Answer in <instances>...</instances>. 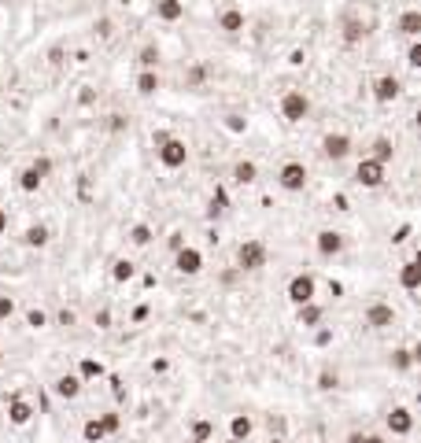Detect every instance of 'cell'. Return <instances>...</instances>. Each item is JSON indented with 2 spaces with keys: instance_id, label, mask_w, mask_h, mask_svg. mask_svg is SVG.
Wrapping results in <instances>:
<instances>
[{
  "instance_id": "6da1fadb",
  "label": "cell",
  "mask_w": 421,
  "mask_h": 443,
  "mask_svg": "<svg viewBox=\"0 0 421 443\" xmlns=\"http://www.w3.org/2000/svg\"><path fill=\"white\" fill-rule=\"evenodd\" d=\"M266 262H270V248H266L262 240L252 237V240H240L237 244V270L240 274H259Z\"/></svg>"
},
{
  "instance_id": "7a4b0ae2",
  "label": "cell",
  "mask_w": 421,
  "mask_h": 443,
  "mask_svg": "<svg viewBox=\"0 0 421 443\" xmlns=\"http://www.w3.org/2000/svg\"><path fill=\"white\" fill-rule=\"evenodd\" d=\"M155 159H159L163 170H182L189 163V144L182 137H170V133H167V137L155 144Z\"/></svg>"
},
{
  "instance_id": "3957f363",
  "label": "cell",
  "mask_w": 421,
  "mask_h": 443,
  "mask_svg": "<svg viewBox=\"0 0 421 443\" xmlns=\"http://www.w3.org/2000/svg\"><path fill=\"white\" fill-rule=\"evenodd\" d=\"M277 111H281V119L284 122H303L307 115H310V96L303 93V89H288V93L281 96V104H277Z\"/></svg>"
},
{
  "instance_id": "277c9868",
  "label": "cell",
  "mask_w": 421,
  "mask_h": 443,
  "mask_svg": "<svg viewBox=\"0 0 421 443\" xmlns=\"http://www.w3.org/2000/svg\"><path fill=\"white\" fill-rule=\"evenodd\" d=\"M284 296H288V303H292V307L314 303V296H318V281H314V274H296L292 281H288Z\"/></svg>"
},
{
  "instance_id": "5b68a950",
  "label": "cell",
  "mask_w": 421,
  "mask_h": 443,
  "mask_svg": "<svg viewBox=\"0 0 421 443\" xmlns=\"http://www.w3.org/2000/svg\"><path fill=\"white\" fill-rule=\"evenodd\" d=\"M204 252L199 248H192V244H185V248H177L174 252V270L182 274V277H199L204 274Z\"/></svg>"
},
{
  "instance_id": "8992f818",
  "label": "cell",
  "mask_w": 421,
  "mask_h": 443,
  "mask_svg": "<svg viewBox=\"0 0 421 443\" xmlns=\"http://www.w3.org/2000/svg\"><path fill=\"white\" fill-rule=\"evenodd\" d=\"M385 163H377V159H359V166H355V185H362V189H381L385 185Z\"/></svg>"
},
{
  "instance_id": "52a82bcc",
  "label": "cell",
  "mask_w": 421,
  "mask_h": 443,
  "mask_svg": "<svg viewBox=\"0 0 421 443\" xmlns=\"http://www.w3.org/2000/svg\"><path fill=\"white\" fill-rule=\"evenodd\" d=\"M307 166L303 163H296V159H288L281 170H277V185L284 189V192H303L307 189Z\"/></svg>"
},
{
  "instance_id": "ba28073f",
  "label": "cell",
  "mask_w": 421,
  "mask_h": 443,
  "mask_svg": "<svg viewBox=\"0 0 421 443\" xmlns=\"http://www.w3.org/2000/svg\"><path fill=\"white\" fill-rule=\"evenodd\" d=\"M370 93H373L377 104H395L399 96H403V81H399L395 74H381V78H373Z\"/></svg>"
},
{
  "instance_id": "9c48e42d",
  "label": "cell",
  "mask_w": 421,
  "mask_h": 443,
  "mask_svg": "<svg viewBox=\"0 0 421 443\" xmlns=\"http://www.w3.org/2000/svg\"><path fill=\"white\" fill-rule=\"evenodd\" d=\"M314 248H318L322 259H337V255H344V248H347V237H344L340 229H322V233L314 237Z\"/></svg>"
},
{
  "instance_id": "30bf717a",
  "label": "cell",
  "mask_w": 421,
  "mask_h": 443,
  "mask_svg": "<svg viewBox=\"0 0 421 443\" xmlns=\"http://www.w3.org/2000/svg\"><path fill=\"white\" fill-rule=\"evenodd\" d=\"M351 137H347V133H325V137H322V155H325V159H332V163H340V159H347V155H351Z\"/></svg>"
},
{
  "instance_id": "8fae6325",
  "label": "cell",
  "mask_w": 421,
  "mask_h": 443,
  "mask_svg": "<svg viewBox=\"0 0 421 443\" xmlns=\"http://www.w3.org/2000/svg\"><path fill=\"white\" fill-rule=\"evenodd\" d=\"M385 429H388L392 436H410V432H414V410H410V407H392V410L385 414Z\"/></svg>"
},
{
  "instance_id": "7c38bea8",
  "label": "cell",
  "mask_w": 421,
  "mask_h": 443,
  "mask_svg": "<svg viewBox=\"0 0 421 443\" xmlns=\"http://www.w3.org/2000/svg\"><path fill=\"white\" fill-rule=\"evenodd\" d=\"M362 325H370V329H388V325H395L392 303H370V307L362 310Z\"/></svg>"
},
{
  "instance_id": "4fadbf2b",
  "label": "cell",
  "mask_w": 421,
  "mask_h": 443,
  "mask_svg": "<svg viewBox=\"0 0 421 443\" xmlns=\"http://www.w3.org/2000/svg\"><path fill=\"white\" fill-rule=\"evenodd\" d=\"M81 381H78V373H59L56 381H52V392H56V399H63V403H74V399L81 395Z\"/></svg>"
},
{
  "instance_id": "5bb4252c",
  "label": "cell",
  "mask_w": 421,
  "mask_h": 443,
  "mask_svg": "<svg viewBox=\"0 0 421 443\" xmlns=\"http://www.w3.org/2000/svg\"><path fill=\"white\" fill-rule=\"evenodd\" d=\"M8 421H11L15 429L30 425V421H34V403H30V399H22V395L8 399Z\"/></svg>"
},
{
  "instance_id": "9a60e30c",
  "label": "cell",
  "mask_w": 421,
  "mask_h": 443,
  "mask_svg": "<svg viewBox=\"0 0 421 443\" xmlns=\"http://www.w3.org/2000/svg\"><path fill=\"white\" fill-rule=\"evenodd\" d=\"M244 26H248V15H244L240 8H222V11H218V30H222V34L233 37V34H240Z\"/></svg>"
},
{
  "instance_id": "2e32d148",
  "label": "cell",
  "mask_w": 421,
  "mask_h": 443,
  "mask_svg": "<svg viewBox=\"0 0 421 443\" xmlns=\"http://www.w3.org/2000/svg\"><path fill=\"white\" fill-rule=\"evenodd\" d=\"M252 432H255V417H252V414H233V417H229V439L248 443Z\"/></svg>"
},
{
  "instance_id": "e0dca14e",
  "label": "cell",
  "mask_w": 421,
  "mask_h": 443,
  "mask_svg": "<svg viewBox=\"0 0 421 443\" xmlns=\"http://www.w3.org/2000/svg\"><path fill=\"white\" fill-rule=\"evenodd\" d=\"M322 318H325V310H322V303H318V299H314V303L296 307V325H303V329H318V325H322Z\"/></svg>"
},
{
  "instance_id": "ac0fdd59",
  "label": "cell",
  "mask_w": 421,
  "mask_h": 443,
  "mask_svg": "<svg viewBox=\"0 0 421 443\" xmlns=\"http://www.w3.org/2000/svg\"><path fill=\"white\" fill-rule=\"evenodd\" d=\"M155 19L159 22H182L185 19V0H155Z\"/></svg>"
},
{
  "instance_id": "d6986e66",
  "label": "cell",
  "mask_w": 421,
  "mask_h": 443,
  "mask_svg": "<svg viewBox=\"0 0 421 443\" xmlns=\"http://www.w3.org/2000/svg\"><path fill=\"white\" fill-rule=\"evenodd\" d=\"M395 30L403 34V37H410V41H417V34H421V11L417 8H407L403 15H399Z\"/></svg>"
},
{
  "instance_id": "ffe728a7",
  "label": "cell",
  "mask_w": 421,
  "mask_h": 443,
  "mask_svg": "<svg viewBox=\"0 0 421 443\" xmlns=\"http://www.w3.org/2000/svg\"><path fill=\"white\" fill-rule=\"evenodd\" d=\"M399 284H403L407 292H417V288H421V266H417V259H407L403 266H399Z\"/></svg>"
},
{
  "instance_id": "44dd1931",
  "label": "cell",
  "mask_w": 421,
  "mask_h": 443,
  "mask_svg": "<svg viewBox=\"0 0 421 443\" xmlns=\"http://www.w3.org/2000/svg\"><path fill=\"white\" fill-rule=\"evenodd\" d=\"M233 181H237V185H255V181H259V163H255V159L233 163Z\"/></svg>"
},
{
  "instance_id": "7402d4cb",
  "label": "cell",
  "mask_w": 421,
  "mask_h": 443,
  "mask_svg": "<svg viewBox=\"0 0 421 443\" xmlns=\"http://www.w3.org/2000/svg\"><path fill=\"white\" fill-rule=\"evenodd\" d=\"M49 240H52V229L44 226V222H37V226H30L22 233V244H26V248H49Z\"/></svg>"
},
{
  "instance_id": "603a6c76",
  "label": "cell",
  "mask_w": 421,
  "mask_h": 443,
  "mask_svg": "<svg viewBox=\"0 0 421 443\" xmlns=\"http://www.w3.org/2000/svg\"><path fill=\"white\" fill-rule=\"evenodd\" d=\"M133 277H137V262L133 259H115L111 262V281L115 284H129Z\"/></svg>"
},
{
  "instance_id": "cb8c5ba5",
  "label": "cell",
  "mask_w": 421,
  "mask_h": 443,
  "mask_svg": "<svg viewBox=\"0 0 421 443\" xmlns=\"http://www.w3.org/2000/svg\"><path fill=\"white\" fill-rule=\"evenodd\" d=\"M344 44H362L366 37H370V30H366V22L362 19H344Z\"/></svg>"
},
{
  "instance_id": "d4e9b609",
  "label": "cell",
  "mask_w": 421,
  "mask_h": 443,
  "mask_svg": "<svg viewBox=\"0 0 421 443\" xmlns=\"http://www.w3.org/2000/svg\"><path fill=\"white\" fill-rule=\"evenodd\" d=\"M370 159H377V163H392L395 159V144L388 141V137H373V144H370Z\"/></svg>"
},
{
  "instance_id": "484cf974",
  "label": "cell",
  "mask_w": 421,
  "mask_h": 443,
  "mask_svg": "<svg viewBox=\"0 0 421 443\" xmlns=\"http://www.w3.org/2000/svg\"><path fill=\"white\" fill-rule=\"evenodd\" d=\"M133 85H137V96H155L163 89V81H159V74H155V71H141Z\"/></svg>"
},
{
  "instance_id": "4316f807",
  "label": "cell",
  "mask_w": 421,
  "mask_h": 443,
  "mask_svg": "<svg viewBox=\"0 0 421 443\" xmlns=\"http://www.w3.org/2000/svg\"><path fill=\"white\" fill-rule=\"evenodd\" d=\"M152 240H155V229L148 226V222H133L129 226V244L133 248H148Z\"/></svg>"
},
{
  "instance_id": "83f0119b",
  "label": "cell",
  "mask_w": 421,
  "mask_h": 443,
  "mask_svg": "<svg viewBox=\"0 0 421 443\" xmlns=\"http://www.w3.org/2000/svg\"><path fill=\"white\" fill-rule=\"evenodd\" d=\"M226 211H229V192H226V189H214V192H211V204H207V218L218 222Z\"/></svg>"
},
{
  "instance_id": "f1b7e54d",
  "label": "cell",
  "mask_w": 421,
  "mask_h": 443,
  "mask_svg": "<svg viewBox=\"0 0 421 443\" xmlns=\"http://www.w3.org/2000/svg\"><path fill=\"white\" fill-rule=\"evenodd\" d=\"M414 359H417V354H414L410 347H395V351L388 354V366H392L395 373H407V369L414 366Z\"/></svg>"
},
{
  "instance_id": "f546056e",
  "label": "cell",
  "mask_w": 421,
  "mask_h": 443,
  "mask_svg": "<svg viewBox=\"0 0 421 443\" xmlns=\"http://www.w3.org/2000/svg\"><path fill=\"white\" fill-rule=\"evenodd\" d=\"M107 369H104V362H96V359H81L78 362V381L85 384V381H100Z\"/></svg>"
},
{
  "instance_id": "4dcf8cb0",
  "label": "cell",
  "mask_w": 421,
  "mask_h": 443,
  "mask_svg": "<svg viewBox=\"0 0 421 443\" xmlns=\"http://www.w3.org/2000/svg\"><path fill=\"white\" fill-rule=\"evenodd\" d=\"M189 432H192L189 439H204V443H207V439L214 436V421H211V417H192Z\"/></svg>"
},
{
  "instance_id": "1f68e13d",
  "label": "cell",
  "mask_w": 421,
  "mask_h": 443,
  "mask_svg": "<svg viewBox=\"0 0 421 443\" xmlns=\"http://www.w3.org/2000/svg\"><path fill=\"white\" fill-rule=\"evenodd\" d=\"M81 439L85 443H100V439H107V432H104V425H100V417H89L85 425H81Z\"/></svg>"
},
{
  "instance_id": "d6a6232c",
  "label": "cell",
  "mask_w": 421,
  "mask_h": 443,
  "mask_svg": "<svg viewBox=\"0 0 421 443\" xmlns=\"http://www.w3.org/2000/svg\"><path fill=\"white\" fill-rule=\"evenodd\" d=\"M137 63H141V71H155V63H159V49H155V44H141Z\"/></svg>"
},
{
  "instance_id": "836d02e7",
  "label": "cell",
  "mask_w": 421,
  "mask_h": 443,
  "mask_svg": "<svg viewBox=\"0 0 421 443\" xmlns=\"http://www.w3.org/2000/svg\"><path fill=\"white\" fill-rule=\"evenodd\" d=\"M30 170L41 177V181H49L52 177V170H56V163H52V155H37V159L30 163Z\"/></svg>"
},
{
  "instance_id": "e575fe53",
  "label": "cell",
  "mask_w": 421,
  "mask_h": 443,
  "mask_svg": "<svg viewBox=\"0 0 421 443\" xmlns=\"http://www.w3.org/2000/svg\"><path fill=\"white\" fill-rule=\"evenodd\" d=\"M41 185H44V181H41V177H37L30 166H22V170H19V189H22V192H37Z\"/></svg>"
},
{
  "instance_id": "d590c367",
  "label": "cell",
  "mask_w": 421,
  "mask_h": 443,
  "mask_svg": "<svg viewBox=\"0 0 421 443\" xmlns=\"http://www.w3.org/2000/svg\"><path fill=\"white\" fill-rule=\"evenodd\" d=\"M100 425H104V432H107V436H115V432L122 429V414H119V410H107V414H100Z\"/></svg>"
},
{
  "instance_id": "8d00e7d4",
  "label": "cell",
  "mask_w": 421,
  "mask_h": 443,
  "mask_svg": "<svg viewBox=\"0 0 421 443\" xmlns=\"http://www.w3.org/2000/svg\"><path fill=\"white\" fill-rule=\"evenodd\" d=\"M26 325H30V329H49V314H44L41 307H30V310H26Z\"/></svg>"
},
{
  "instance_id": "74e56055",
  "label": "cell",
  "mask_w": 421,
  "mask_h": 443,
  "mask_svg": "<svg viewBox=\"0 0 421 443\" xmlns=\"http://www.w3.org/2000/svg\"><path fill=\"white\" fill-rule=\"evenodd\" d=\"M340 384V377H337V369H322L318 373V392H332Z\"/></svg>"
},
{
  "instance_id": "f35d334b",
  "label": "cell",
  "mask_w": 421,
  "mask_h": 443,
  "mask_svg": "<svg viewBox=\"0 0 421 443\" xmlns=\"http://www.w3.org/2000/svg\"><path fill=\"white\" fill-rule=\"evenodd\" d=\"M347 443H388L385 436H377V432H351Z\"/></svg>"
},
{
  "instance_id": "ab89813d",
  "label": "cell",
  "mask_w": 421,
  "mask_h": 443,
  "mask_svg": "<svg viewBox=\"0 0 421 443\" xmlns=\"http://www.w3.org/2000/svg\"><path fill=\"white\" fill-rule=\"evenodd\" d=\"M407 66H410V71L421 66V44L417 41H410V49H407Z\"/></svg>"
},
{
  "instance_id": "60d3db41",
  "label": "cell",
  "mask_w": 421,
  "mask_h": 443,
  "mask_svg": "<svg viewBox=\"0 0 421 443\" xmlns=\"http://www.w3.org/2000/svg\"><path fill=\"white\" fill-rule=\"evenodd\" d=\"M8 318H15V299L0 296V322H8Z\"/></svg>"
},
{
  "instance_id": "b9f144b4",
  "label": "cell",
  "mask_w": 421,
  "mask_h": 443,
  "mask_svg": "<svg viewBox=\"0 0 421 443\" xmlns=\"http://www.w3.org/2000/svg\"><path fill=\"white\" fill-rule=\"evenodd\" d=\"M410 229H414L410 222H407V226H399V229H395V237H392V244H403V240L410 237Z\"/></svg>"
},
{
  "instance_id": "7bdbcfd3",
  "label": "cell",
  "mask_w": 421,
  "mask_h": 443,
  "mask_svg": "<svg viewBox=\"0 0 421 443\" xmlns=\"http://www.w3.org/2000/svg\"><path fill=\"white\" fill-rule=\"evenodd\" d=\"M167 248H170V252H177V248H185V237H182V233H170V240H167Z\"/></svg>"
},
{
  "instance_id": "ee69618b",
  "label": "cell",
  "mask_w": 421,
  "mask_h": 443,
  "mask_svg": "<svg viewBox=\"0 0 421 443\" xmlns=\"http://www.w3.org/2000/svg\"><path fill=\"white\" fill-rule=\"evenodd\" d=\"M74 322H78L74 310H59V325H74Z\"/></svg>"
},
{
  "instance_id": "f6af8a7d",
  "label": "cell",
  "mask_w": 421,
  "mask_h": 443,
  "mask_svg": "<svg viewBox=\"0 0 421 443\" xmlns=\"http://www.w3.org/2000/svg\"><path fill=\"white\" fill-rule=\"evenodd\" d=\"M144 318H148V307H144V303H141V307H137V310H133V322H144Z\"/></svg>"
},
{
  "instance_id": "bcb514c9",
  "label": "cell",
  "mask_w": 421,
  "mask_h": 443,
  "mask_svg": "<svg viewBox=\"0 0 421 443\" xmlns=\"http://www.w3.org/2000/svg\"><path fill=\"white\" fill-rule=\"evenodd\" d=\"M96 325H100V329H107V325H111V314H107V310H100V314H96Z\"/></svg>"
},
{
  "instance_id": "7dc6e473",
  "label": "cell",
  "mask_w": 421,
  "mask_h": 443,
  "mask_svg": "<svg viewBox=\"0 0 421 443\" xmlns=\"http://www.w3.org/2000/svg\"><path fill=\"white\" fill-rule=\"evenodd\" d=\"M4 233H8V211L0 207V237H4Z\"/></svg>"
},
{
  "instance_id": "c3c4849f",
  "label": "cell",
  "mask_w": 421,
  "mask_h": 443,
  "mask_svg": "<svg viewBox=\"0 0 421 443\" xmlns=\"http://www.w3.org/2000/svg\"><path fill=\"white\" fill-rule=\"evenodd\" d=\"M266 443H284V439H281V436H270V439H266Z\"/></svg>"
},
{
  "instance_id": "681fc988",
  "label": "cell",
  "mask_w": 421,
  "mask_h": 443,
  "mask_svg": "<svg viewBox=\"0 0 421 443\" xmlns=\"http://www.w3.org/2000/svg\"><path fill=\"white\" fill-rule=\"evenodd\" d=\"M185 443H204V439H185Z\"/></svg>"
},
{
  "instance_id": "f907efd6",
  "label": "cell",
  "mask_w": 421,
  "mask_h": 443,
  "mask_svg": "<svg viewBox=\"0 0 421 443\" xmlns=\"http://www.w3.org/2000/svg\"><path fill=\"white\" fill-rule=\"evenodd\" d=\"M0 366H4V351H0Z\"/></svg>"
}]
</instances>
